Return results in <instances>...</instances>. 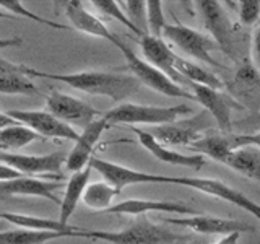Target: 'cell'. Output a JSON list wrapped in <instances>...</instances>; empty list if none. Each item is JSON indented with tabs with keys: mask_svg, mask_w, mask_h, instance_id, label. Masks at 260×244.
Masks as SVG:
<instances>
[{
	"mask_svg": "<svg viewBox=\"0 0 260 244\" xmlns=\"http://www.w3.org/2000/svg\"><path fill=\"white\" fill-rule=\"evenodd\" d=\"M228 92L244 109H250V114L260 112V72L249 59L238 65Z\"/></svg>",
	"mask_w": 260,
	"mask_h": 244,
	"instance_id": "cell-13",
	"label": "cell"
},
{
	"mask_svg": "<svg viewBox=\"0 0 260 244\" xmlns=\"http://www.w3.org/2000/svg\"><path fill=\"white\" fill-rule=\"evenodd\" d=\"M224 165L234 169L236 173L260 182V148L257 146L247 145L234 150L228 157Z\"/></svg>",
	"mask_w": 260,
	"mask_h": 244,
	"instance_id": "cell-26",
	"label": "cell"
},
{
	"mask_svg": "<svg viewBox=\"0 0 260 244\" xmlns=\"http://www.w3.org/2000/svg\"><path fill=\"white\" fill-rule=\"evenodd\" d=\"M21 176L23 174H20L18 171H15L13 168L0 163V181H10V179H16V177H21Z\"/></svg>",
	"mask_w": 260,
	"mask_h": 244,
	"instance_id": "cell-39",
	"label": "cell"
},
{
	"mask_svg": "<svg viewBox=\"0 0 260 244\" xmlns=\"http://www.w3.org/2000/svg\"><path fill=\"white\" fill-rule=\"evenodd\" d=\"M59 181H43L39 177L21 176L10 181H0V199L7 197H39L54 203H62L55 195V189H60Z\"/></svg>",
	"mask_w": 260,
	"mask_h": 244,
	"instance_id": "cell-17",
	"label": "cell"
},
{
	"mask_svg": "<svg viewBox=\"0 0 260 244\" xmlns=\"http://www.w3.org/2000/svg\"><path fill=\"white\" fill-rule=\"evenodd\" d=\"M73 233L62 231H35L16 228V230H4L0 231V244H44L47 241L69 238Z\"/></svg>",
	"mask_w": 260,
	"mask_h": 244,
	"instance_id": "cell-28",
	"label": "cell"
},
{
	"mask_svg": "<svg viewBox=\"0 0 260 244\" xmlns=\"http://www.w3.org/2000/svg\"><path fill=\"white\" fill-rule=\"evenodd\" d=\"M0 7L5 8V12L16 16V18H18V16H23V18H28V20L39 23V24H46V26L54 28V29H69L65 24H60V23L52 21V20H46V18H43V16L29 12L26 7L21 5V2H18V0H0Z\"/></svg>",
	"mask_w": 260,
	"mask_h": 244,
	"instance_id": "cell-32",
	"label": "cell"
},
{
	"mask_svg": "<svg viewBox=\"0 0 260 244\" xmlns=\"http://www.w3.org/2000/svg\"><path fill=\"white\" fill-rule=\"evenodd\" d=\"M234 148H242V146L254 145L257 148H260V132L255 134H241V135H233Z\"/></svg>",
	"mask_w": 260,
	"mask_h": 244,
	"instance_id": "cell-37",
	"label": "cell"
},
{
	"mask_svg": "<svg viewBox=\"0 0 260 244\" xmlns=\"http://www.w3.org/2000/svg\"><path fill=\"white\" fill-rule=\"evenodd\" d=\"M146 23H148V35L162 39V33L166 28L165 12H162L161 0H148L146 2Z\"/></svg>",
	"mask_w": 260,
	"mask_h": 244,
	"instance_id": "cell-33",
	"label": "cell"
},
{
	"mask_svg": "<svg viewBox=\"0 0 260 244\" xmlns=\"http://www.w3.org/2000/svg\"><path fill=\"white\" fill-rule=\"evenodd\" d=\"M39 137L36 132H32L31 129L21 126L20 122L15 126L0 129V148H10V150H18L23 146L29 145L31 142L39 140Z\"/></svg>",
	"mask_w": 260,
	"mask_h": 244,
	"instance_id": "cell-30",
	"label": "cell"
},
{
	"mask_svg": "<svg viewBox=\"0 0 260 244\" xmlns=\"http://www.w3.org/2000/svg\"><path fill=\"white\" fill-rule=\"evenodd\" d=\"M165 182L168 184H179V186H185L189 189L203 192L211 197L221 199L233 203V205L239 207L241 210L247 211L249 215L255 217L260 220V203L254 202L250 197H247L246 194H242L241 191L234 189V187L224 184L223 181H218V179H208V177H171L165 176Z\"/></svg>",
	"mask_w": 260,
	"mask_h": 244,
	"instance_id": "cell-7",
	"label": "cell"
},
{
	"mask_svg": "<svg viewBox=\"0 0 260 244\" xmlns=\"http://www.w3.org/2000/svg\"><path fill=\"white\" fill-rule=\"evenodd\" d=\"M0 18H2V20H16V16H13V15H10L8 12H5V10L0 8Z\"/></svg>",
	"mask_w": 260,
	"mask_h": 244,
	"instance_id": "cell-43",
	"label": "cell"
},
{
	"mask_svg": "<svg viewBox=\"0 0 260 244\" xmlns=\"http://www.w3.org/2000/svg\"><path fill=\"white\" fill-rule=\"evenodd\" d=\"M176 70L181 73V75L189 81L195 85H202V86H208V88H213V89H223L224 83L219 80L213 72L207 70L205 67L202 65L195 64L189 59H182V57L177 55L176 59Z\"/></svg>",
	"mask_w": 260,
	"mask_h": 244,
	"instance_id": "cell-27",
	"label": "cell"
},
{
	"mask_svg": "<svg viewBox=\"0 0 260 244\" xmlns=\"http://www.w3.org/2000/svg\"><path fill=\"white\" fill-rule=\"evenodd\" d=\"M24 73L28 77L35 78H46L60 81L80 92L96 96H108L114 101L122 103L127 98L134 96L138 88H140V81L134 75H127V73H116V72H104V70H86V72H77V73H51L36 70L24 65Z\"/></svg>",
	"mask_w": 260,
	"mask_h": 244,
	"instance_id": "cell-1",
	"label": "cell"
},
{
	"mask_svg": "<svg viewBox=\"0 0 260 244\" xmlns=\"http://www.w3.org/2000/svg\"><path fill=\"white\" fill-rule=\"evenodd\" d=\"M239 236L241 234H228V236H221L215 244H238V241H239Z\"/></svg>",
	"mask_w": 260,
	"mask_h": 244,
	"instance_id": "cell-42",
	"label": "cell"
},
{
	"mask_svg": "<svg viewBox=\"0 0 260 244\" xmlns=\"http://www.w3.org/2000/svg\"><path fill=\"white\" fill-rule=\"evenodd\" d=\"M91 5L96 7V10H98V12H101L104 16H109V18L117 20L119 23H122L127 29L134 31L138 38H143V36H145L143 33H142L140 29H138V28L135 26V24L127 18L125 12H122V8H120V4H119V2H114V0H93Z\"/></svg>",
	"mask_w": 260,
	"mask_h": 244,
	"instance_id": "cell-31",
	"label": "cell"
},
{
	"mask_svg": "<svg viewBox=\"0 0 260 244\" xmlns=\"http://www.w3.org/2000/svg\"><path fill=\"white\" fill-rule=\"evenodd\" d=\"M21 44H23L21 38H0V49L16 47V46H21Z\"/></svg>",
	"mask_w": 260,
	"mask_h": 244,
	"instance_id": "cell-40",
	"label": "cell"
},
{
	"mask_svg": "<svg viewBox=\"0 0 260 244\" xmlns=\"http://www.w3.org/2000/svg\"><path fill=\"white\" fill-rule=\"evenodd\" d=\"M89 166L94 171H98L104 182H108L112 186L119 194L120 191L127 186H134V184H148V182H165V176H158V174H148L143 173V171H137L132 168L116 165V163L101 160L98 157H93L89 160Z\"/></svg>",
	"mask_w": 260,
	"mask_h": 244,
	"instance_id": "cell-15",
	"label": "cell"
},
{
	"mask_svg": "<svg viewBox=\"0 0 260 244\" xmlns=\"http://www.w3.org/2000/svg\"><path fill=\"white\" fill-rule=\"evenodd\" d=\"M211 122L213 117L210 116L207 111H202L199 114H195L192 117L181 119V120H174L169 122L165 126H156V127H150L145 129L146 132L151 134L156 140L165 145H192L193 142H197L199 138H202V130H207L211 127Z\"/></svg>",
	"mask_w": 260,
	"mask_h": 244,
	"instance_id": "cell-9",
	"label": "cell"
},
{
	"mask_svg": "<svg viewBox=\"0 0 260 244\" xmlns=\"http://www.w3.org/2000/svg\"><path fill=\"white\" fill-rule=\"evenodd\" d=\"M4 228H5V222H0V231H4Z\"/></svg>",
	"mask_w": 260,
	"mask_h": 244,
	"instance_id": "cell-44",
	"label": "cell"
},
{
	"mask_svg": "<svg viewBox=\"0 0 260 244\" xmlns=\"http://www.w3.org/2000/svg\"><path fill=\"white\" fill-rule=\"evenodd\" d=\"M73 236L108 241L111 244H176L187 239V236L177 234L169 228L151 223L145 217L137 218L132 225H128L127 228L119 231H98L80 228Z\"/></svg>",
	"mask_w": 260,
	"mask_h": 244,
	"instance_id": "cell-2",
	"label": "cell"
},
{
	"mask_svg": "<svg viewBox=\"0 0 260 244\" xmlns=\"http://www.w3.org/2000/svg\"><path fill=\"white\" fill-rule=\"evenodd\" d=\"M189 86L192 89V95L195 96V101H199V104H202V108L213 117L219 130L223 134H231L233 132L231 112L234 109H244L242 106L230 93H223L221 89H213L195 83H190Z\"/></svg>",
	"mask_w": 260,
	"mask_h": 244,
	"instance_id": "cell-10",
	"label": "cell"
},
{
	"mask_svg": "<svg viewBox=\"0 0 260 244\" xmlns=\"http://www.w3.org/2000/svg\"><path fill=\"white\" fill-rule=\"evenodd\" d=\"M233 127H238L239 130H246V132H250V130L260 132V112H254L247 117L233 122Z\"/></svg>",
	"mask_w": 260,
	"mask_h": 244,
	"instance_id": "cell-36",
	"label": "cell"
},
{
	"mask_svg": "<svg viewBox=\"0 0 260 244\" xmlns=\"http://www.w3.org/2000/svg\"><path fill=\"white\" fill-rule=\"evenodd\" d=\"M120 5H124L127 18L132 21L135 26L143 33V35H148V23H146V2H142V0H127V2H122Z\"/></svg>",
	"mask_w": 260,
	"mask_h": 244,
	"instance_id": "cell-34",
	"label": "cell"
},
{
	"mask_svg": "<svg viewBox=\"0 0 260 244\" xmlns=\"http://www.w3.org/2000/svg\"><path fill=\"white\" fill-rule=\"evenodd\" d=\"M195 8H197L203 24L211 35V39L218 44L219 51L224 52L234 62L241 64L246 60L241 57L242 47L238 31H236L233 21L230 20L221 4L216 0H199V2H195Z\"/></svg>",
	"mask_w": 260,
	"mask_h": 244,
	"instance_id": "cell-4",
	"label": "cell"
},
{
	"mask_svg": "<svg viewBox=\"0 0 260 244\" xmlns=\"http://www.w3.org/2000/svg\"><path fill=\"white\" fill-rule=\"evenodd\" d=\"M12 119L20 122L21 126L31 129L39 137H51V138H63V140L77 142L80 134L72 126L65 124L60 119H57L47 111H23L13 109L5 111Z\"/></svg>",
	"mask_w": 260,
	"mask_h": 244,
	"instance_id": "cell-12",
	"label": "cell"
},
{
	"mask_svg": "<svg viewBox=\"0 0 260 244\" xmlns=\"http://www.w3.org/2000/svg\"><path fill=\"white\" fill-rule=\"evenodd\" d=\"M109 127L103 116H100L96 120H93L86 129L81 130L78 140L73 145L72 151L67 155V161H65V168L70 173H78V171L85 169L89 165V160L93 158L94 145L100 140L103 132Z\"/></svg>",
	"mask_w": 260,
	"mask_h": 244,
	"instance_id": "cell-18",
	"label": "cell"
},
{
	"mask_svg": "<svg viewBox=\"0 0 260 244\" xmlns=\"http://www.w3.org/2000/svg\"><path fill=\"white\" fill-rule=\"evenodd\" d=\"M252 59H254L257 70L260 72V26L252 35Z\"/></svg>",
	"mask_w": 260,
	"mask_h": 244,
	"instance_id": "cell-38",
	"label": "cell"
},
{
	"mask_svg": "<svg viewBox=\"0 0 260 244\" xmlns=\"http://www.w3.org/2000/svg\"><path fill=\"white\" fill-rule=\"evenodd\" d=\"M193 151H197L202 157H208L218 163H226L228 157L236 150L233 142V134H211L203 135L197 142L190 145Z\"/></svg>",
	"mask_w": 260,
	"mask_h": 244,
	"instance_id": "cell-24",
	"label": "cell"
},
{
	"mask_svg": "<svg viewBox=\"0 0 260 244\" xmlns=\"http://www.w3.org/2000/svg\"><path fill=\"white\" fill-rule=\"evenodd\" d=\"M132 132L137 135L138 142L143 146L146 151H150L156 160L161 163H166V165H174V166H185L190 169H202L205 166V157L202 155H185V153H179L174 150H169L168 146L161 145L156 138L151 134L146 132L145 129H138L132 127Z\"/></svg>",
	"mask_w": 260,
	"mask_h": 244,
	"instance_id": "cell-21",
	"label": "cell"
},
{
	"mask_svg": "<svg viewBox=\"0 0 260 244\" xmlns=\"http://www.w3.org/2000/svg\"><path fill=\"white\" fill-rule=\"evenodd\" d=\"M140 47H142V52L145 55L146 62L151 64L153 67H156L158 70H161L179 86L189 85V81L176 70L177 55L173 52V49H171L165 41L153 38L150 35H145L143 38H140Z\"/></svg>",
	"mask_w": 260,
	"mask_h": 244,
	"instance_id": "cell-20",
	"label": "cell"
},
{
	"mask_svg": "<svg viewBox=\"0 0 260 244\" xmlns=\"http://www.w3.org/2000/svg\"><path fill=\"white\" fill-rule=\"evenodd\" d=\"M162 222L173 226H181V228H189L197 234H219V236H228V234H241L252 231L254 228L250 225L239 222V220H231V218H221V217H213V215H195V217H182V218H162Z\"/></svg>",
	"mask_w": 260,
	"mask_h": 244,
	"instance_id": "cell-14",
	"label": "cell"
},
{
	"mask_svg": "<svg viewBox=\"0 0 260 244\" xmlns=\"http://www.w3.org/2000/svg\"><path fill=\"white\" fill-rule=\"evenodd\" d=\"M15 124H18V122H16L15 119H12L7 112H0V129L10 127V126H15Z\"/></svg>",
	"mask_w": 260,
	"mask_h": 244,
	"instance_id": "cell-41",
	"label": "cell"
},
{
	"mask_svg": "<svg viewBox=\"0 0 260 244\" xmlns=\"http://www.w3.org/2000/svg\"><path fill=\"white\" fill-rule=\"evenodd\" d=\"M46 111L65 124L81 129H86L93 120L98 119V116H103L100 111H96L88 103L62 92H52L46 98Z\"/></svg>",
	"mask_w": 260,
	"mask_h": 244,
	"instance_id": "cell-11",
	"label": "cell"
},
{
	"mask_svg": "<svg viewBox=\"0 0 260 244\" xmlns=\"http://www.w3.org/2000/svg\"><path fill=\"white\" fill-rule=\"evenodd\" d=\"M162 38H166L171 44H174L179 51H182L185 55L192 57V59L205 62L216 69H224V65H221L216 59L211 57V52L219 49L218 44L210 36L203 35V33L177 21L174 24H166Z\"/></svg>",
	"mask_w": 260,
	"mask_h": 244,
	"instance_id": "cell-5",
	"label": "cell"
},
{
	"mask_svg": "<svg viewBox=\"0 0 260 244\" xmlns=\"http://www.w3.org/2000/svg\"><path fill=\"white\" fill-rule=\"evenodd\" d=\"M192 108L187 104L176 106H145L135 103H120L111 111L104 112L103 117L111 126L116 124H146V126H165L177 120L181 116L190 114Z\"/></svg>",
	"mask_w": 260,
	"mask_h": 244,
	"instance_id": "cell-3",
	"label": "cell"
},
{
	"mask_svg": "<svg viewBox=\"0 0 260 244\" xmlns=\"http://www.w3.org/2000/svg\"><path fill=\"white\" fill-rule=\"evenodd\" d=\"M119 51L122 52V55L125 57L130 72H132V75L140 81V85H146L148 88H151L153 92L169 96V98H185V100H195L192 92H187L185 88L179 86L168 75H165L161 70L153 67V65L148 64L146 60L140 59V57H138L128 46L124 44Z\"/></svg>",
	"mask_w": 260,
	"mask_h": 244,
	"instance_id": "cell-6",
	"label": "cell"
},
{
	"mask_svg": "<svg viewBox=\"0 0 260 244\" xmlns=\"http://www.w3.org/2000/svg\"><path fill=\"white\" fill-rule=\"evenodd\" d=\"M114 215H134L143 217L145 214H173V215H200L197 210L179 200H145V199H127L114 203L108 210Z\"/></svg>",
	"mask_w": 260,
	"mask_h": 244,
	"instance_id": "cell-16",
	"label": "cell"
},
{
	"mask_svg": "<svg viewBox=\"0 0 260 244\" xmlns=\"http://www.w3.org/2000/svg\"><path fill=\"white\" fill-rule=\"evenodd\" d=\"M238 5V15L244 26H254L260 21V0H241Z\"/></svg>",
	"mask_w": 260,
	"mask_h": 244,
	"instance_id": "cell-35",
	"label": "cell"
},
{
	"mask_svg": "<svg viewBox=\"0 0 260 244\" xmlns=\"http://www.w3.org/2000/svg\"><path fill=\"white\" fill-rule=\"evenodd\" d=\"M0 93L35 95L38 88L24 73V65H16L0 57Z\"/></svg>",
	"mask_w": 260,
	"mask_h": 244,
	"instance_id": "cell-22",
	"label": "cell"
},
{
	"mask_svg": "<svg viewBox=\"0 0 260 244\" xmlns=\"http://www.w3.org/2000/svg\"><path fill=\"white\" fill-rule=\"evenodd\" d=\"M117 194L119 192L108 182H91L86 186L81 202L94 211H108L114 205L112 200Z\"/></svg>",
	"mask_w": 260,
	"mask_h": 244,
	"instance_id": "cell-29",
	"label": "cell"
},
{
	"mask_svg": "<svg viewBox=\"0 0 260 244\" xmlns=\"http://www.w3.org/2000/svg\"><path fill=\"white\" fill-rule=\"evenodd\" d=\"M91 166H86L85 169L78 171V173H73L67 184H65V194L60 203V215H59V222L62 225H69V220L73 215V211L77 210L78 202L83 199V194L86 186L89 184V176H91Z\"/></svg>",
	"mask_w": 260,
	"mask_h": 244,
	"instance_id": "cell-23",
	"label": "cell"
},
{
	"mask_svg": "<svg viewBox=\"0 0 260 244\" xmlns=\"http://www.w3.org/2000/svg\"><path fill=\"white\" fill-rule=\"evenodd\" d=\"M63 5H65V15H67L69 21L77 31L109 41V43H112L117 49L124 46L122 39L117 35H114V33L103 23V20H100L91 12H88L81 2H78V0H70V2H65Z\"/></svg>",
	"mask_w": 260,
	"mask_h": 244,
	"instance_id": "cell-19",
	"label": "cell"
},
{
	"mask_svg": "<svg viewBox=\"0 0 260 244\" xmlns=\"http://www.w3.org/2000/svg\"><path fill=\"white\" fill-rule=\"evenodd\" d=\"M0 220L5 223H12L24 230L35 231H62V233H73L78 231V226L73 225H62L59 220H49L32 215H20V214H8V211H0Z\"/></svg>",
	"mask_w": 260,
	"mask_h": 244,
	"instance_id": "cell-25",
	"label": "cell"
},
{
	"mask_svg": "<svg viewBox=\"0 0 260 244\" xmlns=\"http://www.w3.org/2000/svg\"><path fill=\"white\" fill-rule=\"evenodd\" d=\"M67 161V155L62 151L49 153V155H21V153H10L0 151V163L13 168L20 174L35 177L44 176L51 177L52 181H60L63 177L60 169Z\"/></svg>",
	"mask_w": 260,
	"mask_h": 244,
	"instance_id": "cell-8",
	"label": "cell"
}]
</instances>
